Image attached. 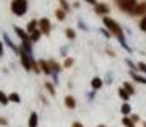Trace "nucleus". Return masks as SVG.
Returning a JSON list of instances; mask_svg holds the SVG:
<instances>
[{"label": "nucleus", "mask_w": 146, "mask_h": 127, "mask_svg": "<svg viewBox=\"0 0 146 127\" xmlns=\"http://www.w3.org/2000/svg\"><path fill=\"white\" fill-rule=\"evenodd\" d=\"M130 75H131V78H132L135 81H137V83L146 84V78H144V76H141V75H137L135 71H130Z\"/></svg>", "instance_id": "11"}, {"label": "nucleus", "mask_w": 146, "mask_h": 127, "mask_svg": "<svg viewBox=\"0 0 146 127\" xmlns=\"http://www.w3.org/2000/svg\"><path fill=\"white\" fill-rule=\"evenodd\" d=\"M72 64H74V59L69 57V59H66V60H65V64H64V66H65V67H70Z\"/></svg>", "instance_id": "30"}, {"label": "nucleus", "mask_w": 146, "mask_h": 127, "mask_svg": "<svg viewBox=\"0 0 146 127\" xmlns=\"http://www.w3.org/2000/svg\"><path fill=\"white\" fill-rule=\"evenodd\" d=\"M122 123H123V126H126V127H135V122L131 120V117H123Z\"/></svg>", "instance_id": "19"}, {"label": "nucleus", "mask_w": 146, "mask_h": 127, "mask_svg": "<svg viewBox=\"0 0 146 127\" xmlns=\"http://www.w3.org/2000/svg\"><path fill=\"white\" fill-rule=\"evenodd\" d=\"M145 13H146V3H141V4H137L130 14H132V15H142Z\"/></svg>", "instance_id": "5"}, {"label": "nucleus", "mask_w": 146, "mask_h": 127, "mask_svg": "<svg viewBox=\"0 0 146 127\" xmlns=\"http://www.w3.org/2000/svg\"><path fill=\"white\" fill-rule=\"evenodd\" d=\"M8 100H9V98L4 94V92H1V90H0V103H1L3 106H7Z\"/></svg>", "instance_id": "26"}, {"label": "nucleus", "mask_w": 146, "mask_h": 127, "mask_svg": "<svg viewBox=\"0 0 146 127\" xmlns=\"http://www.w3.org/2000/svg\"><path fill=\"white\" fill-rule=\"evenodd\" d=\"M136 0H118V7L126 13H131L136 7Z\"/></svg>", "instance_id": "3"}, {"label": "nucleus", "mask_w": 146, "mask_h": 127, "mask_svg": "<svg viewBox=\"0 0 146 127\" xmlns=\"http://www.w3.org/2000/svg\"><path fill=\"white\" fill-rule=\"evenodd\" d=\"M98 127H107V126H104V125H99Z\"/></svg>", "instance_id": "43"}, {"label": "nucleus", "mask_w": 146, "mask_h": 127, "mask_svg": "<svg viewBox=\"0 0 146 127\" xmlns=\"http://www.w3.org/2000/svg\"><path fill=\"white\" fill-rule=\"evenodd\" d=\"M65 106L67 107V108H70V109H74L75 107H76L75 98L71 97V95H67V97H65Z\"/></svg>", "instance_id": "9"}, {"label": "nucleus", "mask_w": 146, "mask_h": 127, "mask_svg": "<svg viewBox=\"0 0 146 127\" xmlns=\"http://www.w3.org/2000/svg\"><path fill=\"white\" fill-rule=\"evenodd\" d=\"M0 125L1 126H7L8 125V120L4 117H0Z\"/></svg>", "instance_id": "35"}, {"label": "nucleus", "mask_w": 146, "mask_h": 127, "mask_svg": "<svg viewBox=\"0 0 146 127\" xmlns=\"http://www.w3.org/2000/svg\"><path fill=\"white\" fill-rule=\"evenodd\" d=\"M140 28H141L144 32H146V15L142 18V21L140 22Z\"/></svg>", "instance_id": "31"}, {"label": "nucleus", "mask_w": 146, "mask_h": 127, "mask_svg": "<svg viewBox=\"0 0 146 127\" xmlns=\"http://www.w3.org/2000/svg\"><path fill=\"white\" fill-rule=\"evenodd\" d=\"M40 27L41 32H43L44 35H50V29H51V23L47 18H42L40 21Z\"/></svg>", "instance_id": "4"}, {"label": "nucleus", "mask_w": 146, "mask_h": 127, "mask_svg": "<svg viewBox=\"0 0 146 127\" xmlns=\"http://www.w3.org/2000/svg\"><path fill=\"white\" fill-rule=\"evenodd\" d=\"M46 88H47V90H48V92H50V94H51V95H55V88H53V85H52V84L51 83H46Z\"/></svg>", "instance_id": "27"}, {"label": "nucleus", "mask_w": 146, "mask_h": 127, "mask_svg": "<svg viewBox=\"0 0 146 127\" xmlns=\"http://www.w3.org/2000/svg\"><path fill=\"white\" fill-rule=\"evenodd\" d=\"M78 27L81 28L83 31H88V27H86V25L84 24V22H83V21H79V22H78Z\"/></svg>", "instance_id": "34"}, {"label": "nucleus", "mask_w": 146, "mask_h": 127, "mask_svg": "<svg viewBox=\"0 0 146 127\" xmlns=\"http://www.w3.org/2000/svg\"><path fill=\"white\" fill-rule=\"evenodd\" d=\"M95 13H98V14L109 13V7L107 4H97L95 5Z\"/></svg>", "instance_id": "8"}, {"label": "nucleus", "mask_w": 146, "mask_h": 127, "mask_svg": "<svg viewBox=\"0 0 146 127\" xmlns=\"http://www.w3.org/2000/svg\"><path fill=\"white\" fill-rule=\"evenodd\" d=\"M48 64H50V66H51L52 71L55 72V74H58V72L61 71V66H60L58 64H56L53 60H50V61H48Z\"/></svg>", "instance_id": "16"}, {"label": "nucleus", "mask_w": 146, "mask_h": 127, "mask_svg": "<svg viewBox=\"0 0 146 127\" xmlns=\"http://www.w3.org/2000/svg\"><path fill=\"white\" fill-rule=\"evenodd\" d=\"M40 65H41V67H42V70H43L44 74L50 75L52 72V69H51V66H50V64L46 63L44 60H40Z\"/></svg>", "instance_id": "10"}, {"label": "nucleus", "mask_w": 146, "mask_h": 127, "mask_svg": "<svg viewBox=\"0 0 146 127\" xmlns=\"http://www.w3.org/2000/svg\"><path fill=\"white\" fill-rule=\"evenodd\" d=\"M123 88L126 89V92H127V93H128V94H130V95H132L133 93H135V88H133L132 85H131L130 83H127V81H126V83L123 84Z\"/></svg>", "instance_id": "21"}, {"label": "nucleus", "mask_w": 146, "mask_h": 127, "mask_svg": "<svg viewBox=\"0 0 146 127\" xmlns=\"http://www.w3.org/2000/svg\"><path fill=\"white\" fill-rule=\"evenodd\" d=\"M8 98H9V102H14V103H19V102H21V97H19L17 93H12Z\"/></svg>", "instance_id": "25"}, {"label": "nucleus", "mask_w": 146, "mask_h": 127, "mask_svg": "<svg viewBox=\"0 0 146 127\" xmlns=\"http://www.w3.org/2000/svg\"><path fill=\"white\" fill-rule=\"evenodd\" d=\"M144 127H146V122H144Z\"/></svg>", "instance_id": "44"}, {"label": "nucleus", "mask_w": 146, "mask_h": 127, "mask_svg": "<svg viewBox=\"0 0 146 127\" xmlns=\"http://www.w3.org/2000/svg\"><path fill=\"white\" fill-rule=\"evenodd\" d=\"M103 85V80L100 78H93V80H92V86H93L94 90L97 89H100Z\"/></svg>", "instance_id": "13"}, {"label": "nucleus", "mask_w": 146, "mask_h": 127, "mask_svg": "<svg viewBox=\"0 0 146 127\" xmlns=\"http://www.w3.org/2000/svg\"><path fill=\"white\" fill-rule=\"evenodd\" d=\"M23 50L26 51L27 53H32V46H31V42H29V38L27 39H23Z\"/></svg>", "instance_id": "17"}, {"label": "nucleus", "mask_w": 146, "mask_h": 127, "mask_svg": "<svg viewBox=\"0 0 146 127\" xmlns=\"http://www.w3.org/2000/svg\"><path fill=\"white\" fill-rule=\"evenodd\" d=\"M55 15L58 18V21H64V19H65V15H66V14H65V10H64V9H57V10L55 12Z\"/></svg>", "instance_id": "22"}, {"label": "nucleus", "mask_w": 146, "mask_h": 127, "mask_svg": "<svg viewBox=\"0 0 146 127\" xmlns=\"http://www.w3.org/2000/svg\"><path fill=\"white\" fill-rule=\"evenodd\" d=\"M41 38V31H38V29H36L35 32H32V35H31V39L32 41H35V42H37L38 39Z\"/></svg>", "instance_id": "23"}, {"label": "nucleus", "mask_w": 146, "mask_h": 127, "mask_svg": "<svg viewBox=\"0 0 146 127\" xmlns=\"http://www.w3.org/2000/svg\"><path fill=\"white\" fill-rule=\"evenodd\" d=\"M71 127H84V126L81 125L80 122H74V123H72V126H71Z\"/></svg>", "instance_id": "38"}, {"label": "nucleus", "mask_w": 146, "mask_h": 127, "mask_svg": "<svg viewBox=\"0 0 146 127\" xmlns=\"http://www.w3.org/2000/svg\"><path fill=\"white\" fill-rule=\"evenodd\" d=\"M100 32H102L103 35H104L106 37H107V38H109V37H111V33H109V32H107V29H100Z\"/></svg>", "instance_id": "36"}, {"label": "nucleus", "mask_w": 146, "mask_h": 127, "mask_svg": "<svg viewBox=\"0 0 146 127\" xmlns=\"http://www.w3.org/2000/svg\"><path fill=\"white\" fill-rule=\"evenodd\" d=\"M38 126V116L36 112H32L28 120V127H37Z\"/></svg>", "instance_id": "7"}, {"label": "nucleus", "mask_w": 146, "mask_h": 127, "mask_svg": "<svg viewBox=\"0 0 146 127\" xmlns=\"http://www.w3.org/2000/svg\"><path fill=\"white\" fill-rule=\"evenodd\" d=\"M14 31H15V33H17V35H18L22 39H27V38H28V36H27L26 31L22 29L21 27H14Z\"/></svg>", "instance_id": "15"}, {"label": "nucleus", "mask_w": 146, "mask_h": 127, "mask_svg": "<svg viewBox=\"0 0 146 127\" xmlns=\"http://www.w3.org/2000/svg\"><path fill=\"white\" fill-rule=\"evenodd\" d=\"M53 80H55V83H56V84L58 83V80H57V74H53Z\"/></svg>", "instance_id": "41"}, {"label": "nucleus", "mask_w": 146, "mask_h": 127, "mask_svg": "<svg viewBox=\"0 0 146 127\" xmlns=\"http://www.w3.org/2000/svg\"><path fill=\"white\" fill-rule=\"evenodd\" d=\"M137 67H139V69L141 70L142 72H145V74H146V64H144V63H139Z\"/></svg>", "instance_id": "33"}, {"label": "nucleus", "mask_w": 146, "mask_h": 127, "mask_svg": "<svg viewBox=\"0 0 146 127\" xmlns=\"http://www.w3.org/2000/svg\"><path fill=\"white\" fill-rule=\"evenodd\" d=\"M37 24H38V22L33 19V21L31 22V23L28 24V25H27V31H28V32H29V33L35 32V31H36V27H37Z\"/></svg>", "instance_id": "20"}, {"label": "nucleus", "mask_w": 146, "mask_h": 127, "mask_svg": "<svg viewBox=\"0 0 146 127\" xmlns=\"http://www.w3.org/2000/svg\"><path fill=\"white\" fill-rule=\"evenodd\" d=\"M3 38H4L5 43H7L8 46H9L12 50H14V52H15V53H19V49L15 46V45L13 43V41H12V39H10V37L7 35V33H4V35H3Z\"/></svg>", "instance_id": "6"}, {"label": "nucleus", "mask_w": 146, "mask_h": 127, "mask_svg": "<svg viewBox=\"0 0 146 127\" xmlns=\"http://www.w3.org/2000/svg\"><path fill=\"white\" fill-rule=\"evenodd\" d=\"M65 53H66V47H62V51H61V55H65Z\"/></svg>", "instance_id": "42"}, {"label": "nucleus", "mask_w": 146, "mask_h": 127, "mask_svg": "<svg viewBox=\"0 0 146 127\" xmlns=\"http://www.w3.org/2000/svg\"><path fill=\"white\" fill-rule=\"evenodd\" d=\"M60 4H61V7H62V9L65 10V12L70 10V7H69V4L66 3V0H60Z\"/></svg>", "instance_id": "28"}, {"label": "nucleus", "mask_w": 146, "mask_h": 127, "mask_svg": "<svg viewBox=\"0 0 146 127\" xmlns=\"http://www.w3.org/2000/svg\"><path fill=\"white\" fill-rule=\"evenodd\" d=\"M117 38H118L119 43L122 45V47H123V49H125L126 51H127V52H130V53L132 52V50H131L130 47L127 46V43H126V38H125V35H123V33H122V35H119V36H117Z\"/></svg>", "instance_id": "12"}, {"label": "nucleus", "mask_w": 146, "mask_h": 127, "mask_svg": "<svg viewBox=\"0 0 146 127\" xmlns=\"http://www.w3.org/2000/svg\"><path fill=\"white\" fill-rule=\"evenodd\" d=\"M32 69L35 70V72H37V74H38V72H40V67H38L37 63H36V61L33 60V59H32Z\"/></svg>", "instance_id": "32"}, {"label": "nucleus", "mask_w": 146, "mask_h": 127, "mask_svg": "<svg viewBox=\"0 0 146 127\" xmlns=\"http://www.w3.org/2000/svg\"><path fill=\"white\" fill-rule=\"evenodd\" d=\"M85 1H88L89 4H93V5H97V1L95 0H85Z\"/></svg>", "instance_id": "39"}, {"label": "nucleus", "mask_w": 146, "mask_h": 127, "mask_svg": "<svg viewBox=\"0 0 146 127\" xmlns=\"http://www.w3.org/2000/svg\"><path fill=\"white\" fill-rule=\"evenodd\" d=\"M131 111H132V108H131V106L128 103H123L122 107H121V113L125 114V117H127L131 113Z\"/></svg>", "instance_id": "14"}, {"label": "nucleus", "mask_w": 146, "mask_h": 127, "mask_svg": "<svg viewBox=\"0 0 146 127\" xmlns=\"http://www.w3.org/2000/svg\"><path fill=\"white\" fill-rule=\"evenodd\" d=\"M125 61H126V64H127L128 66H130L131 69H132V71H135V70H136V69H139V67H137L136 65H135V64H133V63H132V61H131V60H128V59H126Z\"/></svg>", "instance_id": "29"}, {"label": "nucleus", "mask_w": 146, "mask_h": 127, "mask_svg": "<svg viewBox=\"0 0 146 127\" xmlns=\"http://www.w3.org/2000/svg\"><path fill=\"white\" fill-rule=\"evenodd\" d=\"M118 95H119L121 98H122L123 100H128V99H130V94L126 92L125 88H119V89H118Z\"/></svg>", "instance_id": "18"}, {"label": "nucleus", "mask_w": 146, "mask_h": 127, "mask_svg": "<svg viewBox=\"0 0 146 127\" xmlns=\"http://www.w3.org/2000/svg\"><path fill=\"white\" fill-rule=\"evenodd\" d=\"M3 52H4V49H3V43L0 42V56L3 55Z\"/></svg>", "instance_id": "40"}, {"label": "nucleus", "mask_w": 146, "mask_h": 127, "mask_svg": "<svg viewBox=\"0 0 146 127\" xmlns=\"http://www.w3.org/2000/svg\"><path fill=\"white\" fill-rule=\"evenodd\" d=\"M131 120H132L133 122H137V121H140V117L137 114H132L131 116Z\"/></svg>", "instance_id": "37"}, {"label": "nucleus", "mask_w": 146, "mask_h": 127, "mask_svg": "<svg viewBox=\"0 0 146 127\" xmlns=\"http://www.w3.org/2000/svg\"><path fill=\"white\" fill-rule=\"evenodd\" d=\"M65 35H66V37L70 38V39H74L75 37H76V33H75V31L71 29V28H67L66 32H65Z\"/></svg>", "instance_id": "24"}, {"label": "nucleus", "mask_w": 146, "mask_h": 127, "mask_svg": "<svg viewBox=\"0 0 146 127\" xmlns=\"http://www.w3.org/2000/svg\"><path fill=\"white\" fill-rule=\"evenodd\" d=\"M103 23H104V25L107 28H108L109 31H111L112 33H114L116 36H119V35H122V28L119 27L118 24L116 23V21H113L112 18H108V17H104L103 18Z\"/></svg>", "instance_id": "2"}, {"label": "nucleus", "mask_w": 146, "mask_h": 127, "mask_svg": "<svg viewBox=\"0 0 146 127\" xmlns=\"http://www.w3.org/2000/svg\"><path fill=\"white\" fill-rule=\"evenodd\" d=\"M12 10L15 15L22 17L27 12V0H13Z\"/></svg>", "instance_id": "1"}]
</instances>
